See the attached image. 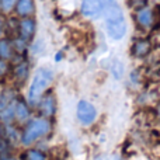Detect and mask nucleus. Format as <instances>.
Here are the masks:
<instances>
[{"label":"nucleus","mask_w":160,"mask_h":160,"mask_svg":"<svg viewBox=\"0 0 160 160\" xmlns=\"http://www.w3.org/2000/svg\"><path fill=\"white\" fill-rule=\"evenodd\" d=\"M53 82V73L48 68H39L34 72L32 79H31L30 87H28L27 100L30 107H37L41 100V97L45 94L51 84Z\"/></svg>","instance_id":"f257e3e1"},{"label":"nucleus","mask_w":160,"mask_h":160,"mask_svg":"<svg viewBox=\"0 0 160 160\" xmlns=\"http://www.w3.org/2000/svg\"><path fill=\"white\" fill-rule=\"evenodd\" d=\"M51 122L49 119L39 117V118H34L25 124L24 129L20 136V143L22 146H31L32 143H35L37 141H39L41 138L47 136L51 132Z\"/></svg>","instance_id":"f03ea898"},{"label":"nucleus","mask_w":160,"mask_h":160,"mask_svg":"<svg viewBox=\"0 0 160 160\" xmlns=\"http://www.w3.org/2000/svg\"><path fill=\"white\" fill-rule=\"evenodd\" d=\"M105 27L110 37L114 39H121L125 35L127 24H125L124 14L119 6H117L115 3L105 7Z\"/></svg>","instance_id":"7ed1b4c3"},{"label":"nucleus","mask_w":160,"mask_h":160,"mask_svg":"<svg viewBox=\"0 0 160 160\" xmlns=\"http://www.w3.org/2000/svg\"><path fill=\"white\" fill-rule=\"evenodd\" d=\"M35 30H37V24L35 20L27 17V18H20V21L17 22V35L20 39H22L24 42H30L31 39L35 35Z\"/></svg>","instance_id":"20e7f679"},{"label":"nucleus","mask_w":160,"mask_h":160,"mask_svg":"<svg viewBox=\"0 0 160 160\" xmlns=\"http://www.w3.org/2000/svg\"><path fill=\"white\" fill-rule=\"evenodd\" d=\"M10 78L17 86H22L27 82V79L30 78V65H28V62L25 59L20 58L18 62L11 66Z\"/></svg>","instance_id":"39448f33"},{"label":"nucleus","mask_w":160,"mask_h":160,"mask_svg":"<svg viewBox=\"0 0 160 160\" xmlns=\"http://www.w3.org/2000/svg\"><path fill=\"white\" fill-rule=\"evenodd\" d=\"M38 110L39 112H41V115L44 117V118H51V117L55 114L56 111V100H55V96H53L52 93H47L44 94V96L41 97V100H39L38 102Z\"/></svg>","instance_id":"423d86ee"},{"label":"nucleus","mask_w":160,"mask_h":160,"mask_svg":"<svg viewBox=\"0 0 160 160\" xmlns=\"http://www.w3.org/2000/svg\"><path fill=\"white\" fill-rule=\"evenodd\" d=\"M31 117V107L24 98L16 100V105H14V121L18 124H27L30 121Z\"/></svg>","instance_id":"0eeeda50"},{"label":"nucleus","mask_w":160,"mask_h":160,"mask_svg":"<svg viewBox=\"0 0 160 160\" xmlns=\"http://www.w3.org/2000/svg\"><path fill=\"white\" fill-rule=\"evenodd\" d=\"M78 118L83 125H88L96 118V108L87 101H80L78 104Z\"/></svg>","instance_id":"6e6552de"},{"label":"nucleus","mask_w":160,"mask_h":160,"mask_svg":"<svg viewBox=\"0 0 160 160\" xmlns=\"http://www.w3.org/2000/svg\"><path fill=\"white\" fill-rule=\"evenodd\" d=\"M35 11V3L34 0H17L16 7H14V13L20 17V18H27L31 17Z\"/></svg>","instance_id":"1a4fd4ad"},{"label":"nucleus","mask_w":160,"mask_h":160,"mask_svg":"<svg viewBox=\"0 0 160 160\" xmlns=\"http://www.w3.org/2000/svg\"><path fill=\"white\" fill-rule=\"evenodd\" d=\"M101 6L100 0H83L82 13L87 17H97L101 13Z\"/></svg>","instance_id":"9d476101"},{"label":"nucleus","mask_w":160,"mask_h":160,"mask_svg":"<svg viewBox=\"0 0 160 160\" xmlns=\"http://www.w3.org/2000/svg\"><path fill=\"white\" fill-rule=\"evenodd\" d=\"M0 59L7 61V62L14 59L13 44H11V38H8V37L0 38Z\"/></svg>","instance_id":"9b49d317"},{"label":"nucleus","mask_w":160,"mask_h":160,"mask_svg":"<svg viewBox=\"0 0 160 160\" xmlns=\"http://www.w3.org/2000/svg\"><path fill=\"white\" fill-rule=\"evenodd\" d=\"M152 49V44L149 39H138L132 47V55L136 58H143Z\"/></svg>","instance_id":"f8f14e48"},{"label":"nucleus","mask_w":160,"mask_h":160,"mask_svg":"<svg viewBox=\"0 0 160 160\" xmlns=\"http://www.w3.org/2000/svg\"><path fill=\"white\" fill-rule=\"evenodd\" d=\"M16 100H17V96L13 88H4V90L0 91V112L3 110H6L8 105L13 104Z\"/></svg>","instance_id":"ddd939ff"},{"label":"nucleus","mask_w":160,"mask_h":160,"mask_svg":"<svg viewBox=\"0 0 160 160\" xmlns=\"http://www.w3.org/2000/svg\"><path fill=\"white\" fill-rule=\"evenodd\" d=\"M136 20H138V22L142 27L148 28V27H150L153 22V14L150 10H141L136 14Z\"/></svg>","instance_id":"4468645a"},{"label":"nucleus","mask_w":160,"mask_h":160,"mask_svg":"<svg viewBox=\"0 0 160 160\" xmlns=\"http://www.w3.org/2000/svg\"><path fill=\"white\" fill-rule=\"evenodd\" d=\"M24 160H47V156L38 149H30L25 152Z\"/></svg>","instance_id":"2eb2a0df"},{"label":"nucleus","mask_w":160,"mask_h":160,"mask_svg":"<svg viewBox=\"0 0 160 160\" xmlns=\"http://www.w3.org/2000/svg\"><path fill=\"white\" fill-rule=\"evenodd\" d=\"M10 70H11V63L7 61L0 59V79H4L10 76Z\"/></svg>","instance_id":"dca6fc26"},{"label":"nucleus","mask_w":160,"mask_h":160,"mask_svg":"<svg viewBox=\"0 0 160 160\" xmlns=\"http://www.w3.org/2000/svg\"><path fill=\"white\" fill-rule=\"evenodd\" d=\"M17 0H0V6H2V11L4 13H10L16 7Z\"/></svg>","instance_id":"f3484780"},{"label":"nucleus","mask_w":160,"mask_h":160,"mask_svg":"<svg viewBox=\"0 0 160 160\" xmlns=\"http://www.w3.org/2000/svg\"><path fill=\"white\" fill-rule=\"evenodd\" d=\"M148 0H128V4L131 8L133 10H142V8L146 6Z\"/></svg>","instance_id":"a211bd4d"},{"label":"nucleus","mask_w":160,"mask_h":160,"mask_svg":"<svg viewBox=\"0 0 160 160\" xmlns=\"http://www.w3.org/2000/svg\"><path fill=\"white\" fill-rule=\"evenodd\" d=\"M6 34V21L3 17H0V38H3Z\"/></svg>","instance_id":"6ab92c4d"},{"label":"nucleus","mask_w":160,"mask_h":160,"mask_svg":"<svg viewBox=\"0 0 160 160\" xmlns=\"http://www.w3.org/2000/svg\"><path fill=\"white\" fill-rule=\"evenodd\" d=\"M100 3H101L102 6H105V7H108V6L114 4V0H100Z\"/></svg>","instance_id":"aec40b11"},{"label":"nucleus","mask_w":160,"mask_h":160,"mask_svg":"<svg viewBox=\"0 0 160 160\" xmlns=\"http://www.w3.org/2000/svg\"><path fill=\"white\" fill-rule=\"evenodd\" d=\"M156 21H158V24L160 25V6L156 8Z\"/></svg>","instance_id":"412c9836"},{"label":"nucleus","mask_w":160,"mask_h":160,"mask_svg":"<svg viewBox=\"0 0 160 160\" xmlns=\"http://www.w3.org/2000/svg\"><path fill=\"white\" fill-rule=\"evenodd\" d=\"M2 160H18V159H16V158H10V156H8V158H4V159H2Z\"/></svg>","instance_id":"4be33fe9"},{"label":"nucleus","mask_w":160,"mask_h":160,"mask_svg":"<svg viewBox=\"0 0 160 160\" xmlns=\"http://www.w3.org/2000/svg\"><path fill=\"white\" fill-rule=\"evenodd\" d=\"M158 112H159V117H160V105H159V108H158Z\"/></svg>","instance_id":"5701e85b"},{"label":"nucleus","mask_w":160,"mask_h":160,"mask_svg":"<svg viewBox=\"0 0 160 160\" xmlns=\"http://www.w3.org/2000/svg\"><path fill=\"white\" fill-rule=\"evenodd\" d=\"M0 135H2V128H0Z\"/></svg>","instance_id":"b1692460"},{"label":"nucleus","mask_w":160,"mask_h":160,"mask_svg":"<svg viewBox=\"0 0 160 160\" xmlns=\"http://www.w3.org/2000/svg\"><path fill=\"white\" fill-rule=\"evenodd\" d=\"M0 11H2V6H0Z\"/></svg>","instance_id":"393cba45"}]
</instances>
